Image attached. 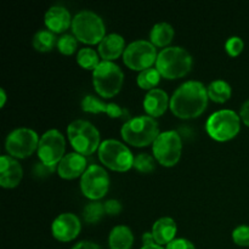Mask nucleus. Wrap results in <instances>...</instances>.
<instances>
[{"mask_svg": "<svg viewBox=\"0 0 249 249\" xmlns=\"http://www.w3.org/2000/svg\"><path fill=\"white\" fill-rule=\"evenodd\" d=\"M208 99V91L203 83L187 80L173 92L169 107L179 118H195L206 109Z\"/></svg>", "mask_w": 249, "mask_h": 249, "instance_id": "1", "label": "nucleus"}, {"mask_svg": "<svg viewBox=\"0 0 249 249\" xmlns=\"http://www.w3.org/2000/svg\"><path fill=\"white\" fill-rule=\"evenodd\" d=\"M121 134L124 140L136 147H143L155 142L160 135V125L153 117L141 114L131 117L124 122L121 129Z\"/></svg>", "mask_w": 249, "mask_h": 249, "instance_id": "2", "label": "nucleus"}, {"mask_svg": "<svg viewBox=\"0 0 249 249\" xmlns=\"http://www.w3.org/2000/svg\"><path fill=\"white\" fill-rule=\"evenodd\" d=\"M192 67V56L182 46H167L158 53L156 68L168 79L184 77Z\"/></svg>", "mask_w": 249, "mask_h": 249, "instance_id": "3", "label": "nucleus"}, {"mask_svg": "<svg viewBox=\"0 0 249 249\" xmlns=\"http://www.w3.org/2000/svg\"><path fill=\"white\" fill-rule=\"evenodd\" d=\"M75 38L87 44H97L106 36V27L100 15L92 10H80L72 19Z\"/></svg>", "mask_w": 249, "mask_h": 249, "instance_id": "4", "label": "nucleus"}, {"mask_svg": "<svg viewBox=\"0 0 249 249\" xmlns=\"http://www.w3.org/2000/svg\"><path fill=\"white\" fill-rule=\"evenodd\" d=\"M68 140L75 152L89 156L100 147V131L96 126L85 119H75L67 128Z\"/></svg>", "mask_w": 249, "mask_h": 249, "instance_id": "5", "label": "nucleus"}, {"mask_svg": "<svg viewBox=\"0 0 249 249\" xmlns=\"http://www.w3.org/2000/svg\"><path fill=\"white\" fill-rule=\"evenodd\" d=\"M124 82L122 68L113 61H105L92 71V83L97 94L104 97H113L121 91Z\"/></svg>", "mask_w": 249, "mask_h": 249, "instance_id": "6", "label": "nucleus"}, {"mask_svg": "<svg viewBox=\"0 0 249 249\" xmlns=\"http://www.w3.org/2000/svg\"><path fill=\"white\" fill-rule=\"evenodd\" d=\"M241 128V117L232 109H219L212 113L206 122L207 133L218 141L235 138Z\"/></svg>", "mask_w": 249, "mask_h": 249, "instance_id": "7", "label": "nucleus"}, {"mask_svg": "<svg viewBox=\"0 0 249 249\" xmlns=\"http://www.w3.org/2000/svg\"><path fill=\"white\" fill-rule=\"evenodd\" d=\"M99 158L104 165L117 172H126L134 164V156L128 146L116 139H107L99 147Z\"/></svg>", "mask_w": 249, "mask_h": 249, "instance_id": "8", "label": "nucleus"}, {"mask_svg": "<svg viewBox=\"0 0 249 249\" xmlns=\"http://www.w3.org/2000/svg\"><path fill=\"white\" fill-rule=\"evenodd\" d=\"M152 151L156 160L165 167H173L180 160L182 151L181 136L175 130H167L160 133L155 142L152 143Z\"/></svg>", "mask_w": 249, "mask_h": 249, "instance_id": "9", "label": "nucleus"}, {"mask_svg": "<svg viewBox=\"0 0 249 249\" xmlns=\"http://www.w3.org/2000/svg\"><path fill=\"white\" fill-rule=\"evenodd\" d=\"M157 49L151 41L138 39L128 44L123 53V61L134 71H143L152 67L157 61Z\"/></svg>", "mask_w": 249, "mask_h": 249, "instance_id": "10", "label": "nucleus"}, {"mask_svg": "<svg viewBox=\"0 0 249 249\" xmlns=\"http://www.w3.org/2000/svg\"><path fill=\"white\" fill-rule=\"evenodd\" d=\"M39 136L31 128H17L10 131L5 140L6 151L14 158H26L38 150Z\"/></svg>", "mask_w": 249, "mask_h": 249, "instance_id": "11", "label": "nucleus"}, {"mask_svg": "<svg viewBox=\"0 0 249 249\" xmlns=\"http://www.w3.org/2000/svg\"><path fill=\"white\" fill-rule=\"evenodd\" d=\"M66 139L57 129H49L40 136L38 145V156L44 164L55 167L65 156Z\"/></svg>", "mask_w": 249, "mask_h": 249, "instance_id": "12", "label": "nucleus"}, {"mask_svg": "<svg viewBox=\"0 0 249 249\" xmlns=\"http://www.w3.org/2000/svg\"><path fill=\"white\" fill-rule=\"evenodd\" d=\"M109 187V175L104 167L91 164L80 178V189L88 198L97 201L104 197Z\"/></svg>", "mask_w": 249, "mask_h": 249, "instance_id": "13", "label": "nucleus"}, {"mask_svg": "<svg viewBox=\"0 0 249 249\" xmlns=\"http://www.w3.org/2000/svg\"><path fill=\"white\" fill-rule=\"evenodd\" d=\"M82 224L74 213H62L56 216L51 225V231L56 240L68 242L79 235Z\"/></svg>", "mask_w": 249, "mask_h": 249, "instance_id": "14", "label": "nucleus"}, {"mask_svg": "<svg viewBox=\"0 0 249 249\" xmlns=\"http://www.w3.org/2000/svg\"><path fill=\"white\" fill-rule=\"evenodd\" d=\"M82 108L83 111L90 112V113H104L108 114L111 118H123L130 119L129 112L126 108H123L116 102H104L96 97L95 95H87L82 100Z\"/></svg>", "mask_w": 249, "mask_h": 249, "instance_id": "15", "label": "nucleus"}, {"mask_svg": "<svg viewBox=\"0 0 249 249\" xmlns=\"http://www.w3.org/2000/svg\"><path fill=\"white\" fill-rule=\"evenodd\" d=\"M23 177L22 165L12 156L2 155L0 157V185L6 189L16 187Z\"/></svg>", "mask_w": 249, "mask_h": 249, "instance_id": "16", "label": "nucleus"}, {"mask_svg": "<svg viewBox=\"0 0 249 249\" xmlns=\"http://www.w3.org/2000/svg\"><path fill=\"white\" fill-rule=\"evenodd\" d=\"M87 170V158L78 152L66 153L57 165V173L63 179H74L82 177Z\"/></svg>", "mask_w": 249, "mask_h": 249, "instance_id": "17", "label": "nucleus"}, {"mask_svg": "<svg viewBox=\"0 0 249 249\" xmlns=\"http://www.w3.org/2000/svg\"><path fill=\"white\" fill-rule=\"evenodd\" d=\"M45 24L48 29L53 31V33H61L66 31L70 26H72V17L70 11L65 6L61 5H53L49 7L45 12Z\"/></svg>", "mask_w": 249, "mask_h": 249, "instance_id": "18", "label": "nucleus"}, {"mask_svg": "<svg viewBox=\"0 0 249 249\" xmlns=\"http://www.w3.org/2000/svg\"><path fill=\"white\" fill-rule=\"evenodd\" d=\"M169 104L170 100L168 94L160 88L148 90L147 94L143 97V108L147 112L148 116L153 117V118L162 116Z\"/></svg>", "mask_w": 249, "mask_h": 249, "instance_id": "19", "label": "nucleus"}, {"mask_svg": "<svg viewBox=\"0 0 249 249\" xmlns=\"http://www.w3.org/2000/svg\"><path fill=\"white\" fill-rule=\"evenodd\" d=\"M125 50V40L118 33H109L105 36L99 43V55L105 61H113Z\"/></svg>", "mask_w": 249, "mask_h": 249, "instance_id": "20", "label": "nucleus"}, {"mask_svg": "<svg viewBox=\"0 0 249 249\" xmlns=\"http://www.w3.org/2000/svg\"><path fill=\"white\" fill-rule=\"evenodd\" d=\"M177 223L170 216H162L155 221L152 226V235L157 245H168L177 235Z\"/></svg>", "mask_w": 249, "mask_h": 249, "instance_id": "21", "label": "nucleus"}, {"mask_svg": "<svg viewBox=\"0 0 249 249\" xmlns=\"http://www.w3.org/2000/svg\"><path fill=\"white\" fill-rule=\"evenodd\" d=\"M134 243V235L126 225H117L111 230L108 245L111 249H130Z\"/></svg>", "mask_w": 249, "mask_h": 249, "instance_id": "22", "label": "nucleus"}, {"mask_svg": "<svg viewBox=\"0 0 249 249\" xmlns=\"http://www.w3.org/2000/svg\"><path fill=\"white\" fill-rule=\"evenodd\" d=\"M174 36V28L168 22H158L150 32L151 43L155 46H165Z\"/></svg>", "mask_w": 249, "mask_h": 249, "instance_id": "23", "label": "nucleus"}, {"mask_svg": "<svg viewBox=\"0 0 249 249\" xmlns=\"http://www.w3.org/2000/svg\"><path fill=\"white\" fill-rule=\"evenodd\" d=\"M207 91H208L209 99L219 102V104H223L230 99L232 90H231V85L226 80L215 79L209 83V85L207 87Z\"/></svg>", "mask_w": 249, "mask_h": 249, "instance_id": "24", "label": "nucleus"}, {"mask_svg": "<svg viewBox=\"0 0 249 249\" xmlns=\"http://www.w3.org/2000/svg\"><path fill=\"white\" fill-rule=\"evenodd\" d=\"M57 40L55 33L50 29H39L33 36L32 43L36 50L38 51H50L55 45H57Z\"/></svg>", "mask_w": 249, "mask_h": 249, "instance_id": "25", "label": "nucleus"}, {"mask_svg": "<svg viewBox=\"0 0 249 249\" xmlns=\"http://www.w3.org/2000/svg\"><path fill=\"white\" fill-rule=\"evenodd\" d=\"M136 80H138V84L140 88L146 90H152L160 83V73L155 67L147 68V70H143L139 73Z\"/></svg>", "mask_w": 249, "mask_h": 249, "instance_id": "26", "label": "nucleus"}, {"mask_svg": "<svg viewBox=\"0 0 249 249\" xmlns=\"http://www.w3.org/2000/svg\"><path fill=\"white\" fill-rule=\"evenodd\" d=\"M77 62L85 70L94 71L101 61L99 60V55H97V51L95 49L82 48L78 51Z\"/></svg>", "mask_w": 249, "mask_h": 249, "instance_id": "27", "label": "nucleus"}, {"mask_svg": "<svg viewBox=\"0 0 249 249\" xmlns=\"http://www.w3.org/2000/svg\"><path fill=\"white\" fill-rule=\"evenodd\" d=\"M105 213L106 212H105L104 203L99 201L90 202V203L85 204V207L83 208V218L87 223L90 224L97 223L104 216Z\"/></svg>", "mask_w": 249, "mask_h": 249, "instance_id": "28", "label": "nucleus"}, {"mask_svg": "<svg viewBox=\"0 0 249 249\" xmlns=\"http://www.w3.org/2000/svg\"><path fill=\"white\" fill-rule=\"evenodd\" d=\"M133 167L141 173H150L155 169V158L148 153H139L134 158Z\"/></svg>", "mask_w": 249, "mask_h": 249, "instance_id": "29", "label": "nucleus"}, {"mask_svg": "<svg viewBox=\"0 0 249 249\" xmlns=\"http://www.w3.org/2000/svg\"><path fill=\"white\" fill-rule=\"evenodd\" d=\"M78 40L75 38L74 34L66 33L58 38L57 40V49L60 50V53H65V55H71V53H74L77 50Z\"/></svg>", "mask_w": 249, "mask_h": 249, "instance_id": "30", "label": "nucleus"}, {"mask_svg": "<svg viewBox=\"0 0 249 249\" xmlns=\"http://www.w3.org/2000/svg\"><path fill=\"white\" fill-rule=\"evenodd\" d=\"M232 240L241 247H249V225H238L232 231Z\"/></svg>", "mask_w": 249, "mask_h": 249, "instance_id": "31", "label": "nucleus"}, {"mask_svg": "<svg viewBox=\"0 0 249 249\" xmlns=\"http://www.w3.org/2000/svg\"><path fill=\"white\" fill-rule=\"evenodd\" d=\"M243 48H245V43H243L242 38L237 36H230L225 43V49L228 51L229 55L237 56L242 53Z\"/></svg>", "mask_w": 249, "mask_h": 249, "instance_id": "32", "label": "nucleus"}, {"mask_svg": "<svg viewBox=\"0 0 249 249\" xmlns=\"http://www.w3.org/2000/svg\"><path fill=\"white\" fill-rule=\"evenodd\" d=\"M165 249H196V247L187 238H174L172 242L168 243Z\"/></svg>", "mask_w": 249, "mask_h": 249, "instance_id": "33", "label": "nucleus"}, {"mask_svg": "<svg viewBox=\"0 0 249 249\" xmlns=\"http://www.w3.org/2000/svg\"><path fill=\"white\" fill-rule=\"evenodd\" d=\"M104 207H105V212H106L107 214H109V215H117V214L121 213L122 211L121 201L114 198L107 199V201L104 203Z\"/></svg>", "mask_w": 249, "mask_h": 249, "instance_id": "34", "label": "nucleus"}, {"mask_svg": "<svg viewBox=\"0 0 249 249\" xmlns=\"http://www.w3.org/2000/svg\"><path fill=\"white\" fill-rule=\"evenodd\" d=\"M53 170H55V167H50V165H46V164H44L43 162H40V163H36V164H34L33 174L36 175V177L44 178V177H48L49 174H51Z\"/></svg>", "mask_w": 249, "mask_h": 249, "instance_id": "35", "label": "nucleus"}, {"mask_svg": "<svg viewBox=\"0 0 249 249\" xmlns=\"http://www.w3.org/2000/svg\"><path fill=\"white\" fill-rule=\"evenodd\" d=\"M240 117L243 121V123L249 126V99L246 100V101L243 102L242 106H241Z\"/></svg>", "mask_w": 249, "mask_h": 249, "instance_id": "36", "label": "nucleus"}, {"mask_svg": "<svg viewBox=\"0 0 249 249\" xmlns=\"http://www.w3.org/2000/svg\"><path fill=\"white\" fill-rule=\"evenodd\" d=\"M72 249H102L97 243L91 241H80L77 245L73 246Z\"/></svg>", "mask_w": 249, "mask_h": 249, "instance_id": "37", "label": "nucleus"}, {"mask_svg": "<svg viewBox=\"0 0 249 249\" xmlns=\"http://www.w3.org/2000/svg\"><path fill=\"white\" fill-rule=\"evenodd\" d=\"M142 242L143 245H152V243H156L155 238H153L152 232H145L142 235Z\"/></svg>", "mask_w": 249, "mask_h": 249, "instance_id": "38", "label": "nucleus"}, {"mask_svg": "<svg viewBox=\"0 0 249 249\" xmlns=\"http://www.w3.org/2000/svg\"><path fill=\"white\" fill-rule=\"evenodd\" d=\"M5 101H6V92L4 88H0V106H4Z\"/></svg>", "mask_w": 249, "mask_h": 249, "instance_id": "39", "label": "nucleus"}, {"mask_svg": "<svg viewBox=\"0 0 249 249\" xmlns=\"http://www.w3.org/2000/svg\"><path fill=\"white\" fill-rule=\"evenodd\" d=\"M140 249H165V248H163L160 245H157V243H152V245H143Z\"/></svg>", "mask_w": 249, "mask_h": 249, "instance_id": "40", "label": "nucleus"}]
</instances>
